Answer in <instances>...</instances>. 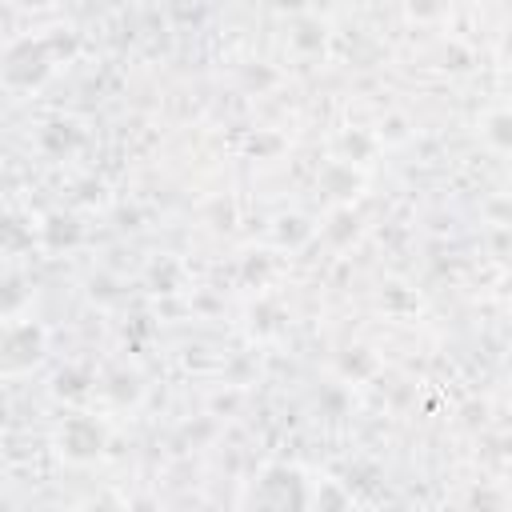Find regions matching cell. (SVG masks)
Here are the masks:
<instances>
[{
    "label": "cell",
    "instance_id": "1",
    "mask_svg": "<svg viewBox=\"0 0 512 512\" xmlns=\"http://www.w3.org/2000/svg\"><path fill=\"white\" fill-rule=\"evenodd\" d=\"M240 512H312V484L296 464H264L248 480Z\"/></svg>",
    "mask_w": 512,
    "mask_h": 512
},
{
    "label": "cell",
    "instance_id": "2",
    "mask_svg": "<svg viewBox=\"0 0 512 512\" xmlns=\"http://www.w3.org/2000/svg\"><path fill=\"white\" fill-rule=\"evenodd\" d=\"M56 72V48L48 36H16L0 52V84L8 92H32Z\"/></svg>",
    "mask_w": 512,
    "mask_h": 512
},
{
    "label": "cell",
    "instance_id": "3",
    "mask_svg": "<svg viewBox=\"0 0 512 512\" xmlns=\"http://www.w3.org/2000/svg\"><path fill=\"white\" fill-rule=\"evenodd\" d=\"M48 352V332L36 320H8L0 324V372L20 376L32 372Z\"/></svg>",
    "mask_w": 512,
    "mask_h": 512
},
{
    "label": "cell",
    "instance_id": "4",
    "mask_svg": "<svg viewBox=\"0 0 512 512\" xmlns=\"http://www.w3.org/2000/svg\"><path fill=\"white\" fill-rule=\"evenodd\" d=\"M56 452L68 464H96L108 452V428H104V420H96L92 412H72L56 428Z\"/></svg>",
    "mask_w": 512,
    "mask_h": 512
},
{
    "label": "cell",
    "instance_id": "5",
    "mask_svg": "<svg viewBox=\"0 0 512 512\" xmlns=\"http://www.w3.org/2000/svg\"><path fill=\"white\" fill-rule=\"evenodd\" d=\"M40 240L48 244V248H72L76 240H80V224L72 220V216H64V212H52L44 224H40Z\"/></svg>",
    "mask_w": 512,
    "mask_h": 512
},
{
    "label": "cell",
    "instance_id": "6",
    "mask_svg": "<svg viewBox=\"0 0 512 512\" xmlns=\"http://www.w3.org/2000/svg\"><path fill=\"white\" fill-rule=\"evenodd\" d=\"M104 392L112 396V404H136L140 400V376L136 372H128V368H116V372H108V384H104Z\"/></svg>",
    "mask_w": 512,
    "mask_h": 512
},
{
    "label": "cell",
    "instance_id": "7",
    "mask_svg": "<svg viewBox=\"0 0 512 512\" xmlns=\"http://www.w3.org/2000/svg\"><path fill=\"white\" fill-rule=\"evenodd\" d=\"M92 384H96V376H92L88 368H64V372L56 376V396L80 400V396H88V392H92Z\"/></svg>",
    "mask_w": 512,
    "mask_h": 512
},
{
    "label": "cell",
    "instance_id": "8",
    "mask_svg": "<svg viewBox=\"0 0 512 512\" xmlns=\"http://www.w3.org/2000/svg\"><path fill=\"white\" fill-rule=\"evenodd\" d=\"M468 512H504V492L492 484H480L468 492Z\"/></svg>",
    "mask_w": 512,
    "mask_h": 512
},
{
    "label": "cell",
    "instance_id": "9",
    "mask_svg": "<svg viewBox=\"0 0 512 512\" xmlns=\"http://www.w3.org/2000/svg\"><path fill=\"white\" fill-rule=\"evenodd\" d=\"M76 512H128V508H124V500H120L116 492H96V496H88Z\"/></svg>",
    "mask_w": 512,
    "mask_h": 512
},
{
    "label": "cell",
    "instance_id": "10",
    "mask_svg": "<svg viewBox=\"0 0 512 512\" xmlns=\"http://www.w3.org/2000/svg\"><path fill=\"white\" fill-rule=\"evenodd\" d=\"M508 124H512V116H508V112H496V116L488 120V140H492L500 152H508V144H512V132H508Z\"/></svg>",
    "mask_w": 512,
    "mask_h": 512
}]
</instances>
